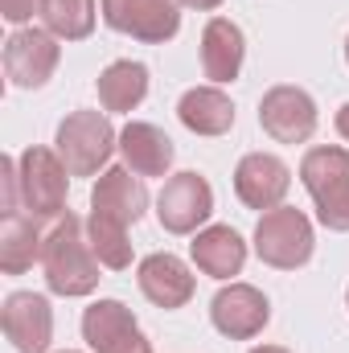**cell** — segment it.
<instances>
[{
    "instance_id": "obj_1",
    "label": "cell",
    "mask_w": 349,
    "mask_h": 353,
    "mask_svg": "<svg viewBox=\"0 0 349 353\" xmlns=\"http://www.w3.org/2000/svg\"><path fill=\"white\" fill-rule=\"evenodd\" d=\"M41 267H46V283L54 296H90L99 288V255L90 251L87 222H79L74 214H62L54 222V230L46 234L41 247Z\"/></svg>"
},
{
    "instance_id": "obj_23",
    "label": "cell",
    "mask_w": 349,
    "mask_h": 353,
    "mask_svg": "<svg viewBox=\"0 0 349 353\" xmlns=\"http://www.w3.org/2000/svg\"><path fill=\"white\" fill-rule=\"evenodd\" d=\"M41 21L62 41H83L94 29V0H46Z\"/></svg>"
},
{
    "instance_id": "obj_11",
    "label": "cell",
    "mask_w": 349,
    "mask_h": 353,
    "mask_svg": "<svg viewBox=\"0 0 349 353\" xmlns=\"http://www.w3.org/2000/svg\"><path fill=\"white\" fill-rule=\"evenodd\" d=\"M0 325L17 353H46L54 341V308L37 292H12L0 308Z\"/></svg>"
},
{
    "instance_id": "obj_2",
    "label": "cell",
    "mask_w": 349,
    "mask_h": 353,
    "mask_svg": "<svg viewBox=\"0 0 349 353\" xmlns=\"http://www.w3.org/2000/svg\"><path fill=\"white\" fill-rule=\"evenodd\" d=\"M300 181L329 230H349V152L341 144L308 148L300 161Z\"/></svg>"
},
{
    "instance_id": "obj_16",
    "label": "cell",
    "mask_w": 349,
    "mask_h": 353,
    "mask_svg": "<svg viewBox=\"0 0 349 353\" xmlns=\"http://www.w3.org/2000/svg\"><path fill=\"white\" fill-rule=\"evenodd\" d=\"M119 152H123V165L136 176H165L177 157L173 140L157 123H140V119L119 132Z\"/></svg>"
},
{
    "instance_id": "obj_15",
    "label": "cell",
    "mask_w": 349,
    "mask_h": 353,
    "mask_svg": "<svg viewBox=\"0 0 349 353\" xmlns=\"http://www.w3.org/2000/svg\"><path fill=\"white\" fill-rule=\"evenodd\" d=\"M243 58H247L243 29L226 17H214L201 29V70H206V79L210 83H235L239 70H243Z\"/></svg>"
},
{
    "instance_id": "obj_29",
    "label": "cell",
    "mask_w": 349,
    "mask_h": 353,
    "mask_svg": "<svg viewBox=\"0 0 349 353\" xmlns=\"http://www.w3.org/2000/svg\"><path fill=\"white\" fill-rule=\"evenodd\" d=\"M346 62H349V37H346Z\"/></svg>"
},
{
    "instance_id": "obj_7",
    "label": "cell",
    "mask_w": 349,
    "mask_h": 353,
    "mask_svg": "<svg viewBox=\"0 0 349 353\" xmlns=\"http://www.w3.org/2000/svg\"><path fill=\"white\" fill-rule=\"evenodd\" d=\"M58 58H62V50L50 29H17L4 41V74L21 90L46 87L58 70Z\"/></svg>"
},
{
    "instance_id": "obj_8",
    "label": "cell",
    "mask_w": 349,
    "mask_h": 353,
    "mask_svg": "<svg viewBox=\"0 0 349 353\" xmlns=\"http://www.w3.org/2000/svg\"><path fill=\"white\" fill-rule=\"evenodd\" d=\"M259 128L275 144H304L317 132V103L300 87H271L259 103Z\"/></svg>"
},
{
    "instance_id": "obj_10",
    "label": "cell",
    "mask_w": 349,
    "mask_h": 353,
    "mask_svg": "<svg viewBox=\"0 0 349 353\" xmlns=\"http://www.w3.org/2000/svg\"><path fill=\"white\" fill-rule=\"evenodd\" d=\"M210 321H214V329H218L222 337H230V341H251V337H259L263 329H267L271 304H267V296H263L259 288H251V283H230V288H222V292L214 296Z\"/></svg>"
},
{
    "instance_id": "obj_3",
    "label": "cell",
    "mask_w": 349,
    "mask_h": 353,
    "mask_svg": "<svg viewBox=\"0 0 349 353\" xmlns=\"http://www.w3.org/2000/svg\"><path fill=\"white\" fill-rule=\"evenodd\" d=\"M62 165L70 176H99V169L111 161V152L119 148V132L111 128V119L103 111H70L58 123V140H54Z\"/></svg>"
},
{
    "instance_id": "obj_31",
    "label": "cell",
    "mask_w": 349,
    "mask_h": 353,
    "mask_svg": "<svg viewBox=\"0 0 349 353\" xmlns=\"http://www.w3.org/2000/svg\"><path fill=\"white\" fill-rule=\"evenodd\" d=\"M346 304H349V292H346Z\"/></svg>"
},
{
    "instance_id": "obj_30",
    "label": "cell",
    "mask_w": 349,
    "mask_h": 353,
    "mask_svg": "<svg viewBox=\"0 0 349 353\" xmlns=\"http://www.w3.org/2000/svg\"><path fill=\"white\" fill-rule=\"evenodd\" d=\"M62 353H79V350H62Z\"/></svg>"
},
{
    "instance_id": "obj_28",
    "label": "cell",
    "mask_w": 349,
    "mask_h": 353,
    "mask_svg": "<svg viewBox=\"0 0 349 353\" xmlns=\"http://www.w3.org/2000/svg\"><path fill=\"white\" fill-rule=\"evenodd\" d=\"M251 353H292V350H283V345H255Z\"/></svg>"
},
{
    "instance_id": "obj_22",
    "label": "cell",
    "mask_w": 349,
    "mask_h": 353,
    "mask_svg": "<svg viewBox=\"0 0 349 353\" xmlns=\"http://www.w3.org/2000/svg\"><path fill=\"white\" fill-rule=\"evenodd\" d=\"M87 239H90V251L99 255V263H103V267H111V271L132 267V243H128V226H123V222L103 218V214H94V210H90Z\"/></svg>"
},
{
    "instance_id": "obj_9",
    "label": "cell",
    "mask_w": 349,
    "mask_h": 353,
    "mask_svg": "<svg viewBox=\"0 0 349 353\" xmlns=\"http://www.w3.org/2000/svg\"><path fill=\"white\" fill-rule=\"evenodd\" d=\"M214 214V189L201 173H177L157 197V218L169 234H193Z\"/></svg>"
},
{
    "instance_id": "obj_18",
    "label": "cell",
    "mask_w": 349,
    "mask_h": 353,
    "mask_svg": "<svg viewBox=\"0 0 349 353\" xmlns=\"http://www.w3.org/2000/svg\"><path fill=\"white\" fill-rule=\"evenodd\" d=\"M177 119L193 136H226L235 128V103H230V94H222L218 87H193L181 94Z\"/></svg>"
},
{
    "instance_id": "obj_6",
    "label": "cell",
    "mask_w": 349,
    "mask_h": 353,
    "mask_svg": "<svg viewBox=\"0 0 349 353\" xmlns=\"http://www.w3.org/2000/svg\"><path fill=\"white\" fill-rule=\"evenodd\" d=\"M107 29L136 37L144 46H165L181 29V4L177 0H99Z\"/></svg>"
},
{
    "instance_id": "obj_26",
    "label": "cell",
    "mask_w": 349,
    "mask_h": 353,
    "mask_svg": "<svg viewBox=\"0 0 349 353\" xmlns=\"http://www.w3.org/2000/svg\"><path fill=\"white\" fill-rule=\"evenodd\" d=\"M177 4H185V8H197V12H210V8H218L222 0H177Z\"/></svg>"
},
{
    "instance_id": "obj_14",
    "label": "cell",
    "mask_w": 349,
    "mask_h": 353,
    "mask_svg": "<svg viewBox=\"0 0 349 353\" xmlns=\"http://www.w3.org/2000/svg\"><path fill=\"white\" fill-rule=\"evenodd\" d=\"M90 210L103 218H115L123 226H136L148 210V189L132 169H107L90 189Z\"/></svg>"
},
{
    "instance_id": "obj_27",
    "label": "cell",
    "mask_w": 349,
    "mask_h": 353,
    "mask_svg": "<svg viewBox=\"0 0 349 353\" xmlns=\"http://www.w3.org/2000/svg\"><path fill=\"white\" fill-rule=\"evenodd\" d=\"M337 132H341V140H349V103L337 111Z\"/></svg>"
},
{
    "instance_id": "obj_13",
    "label": "cell",
    "mask_w": 349,
    "mask_h": 353,
    "mask_svg": "<svg viewBox=\"0 0 349 353\" xmlns=\"http://www.w3.org/2000/svg\"><path fill=\"white\" fill-rule=\"evenodd\" d=\"M136 279H140V292H144L157 308H165V312L185 308V304L193 300V288H197L193 275H189V267L181 263L177 255H169V251H157V255L140 259Z\"/></svg>"
},
{
    "instance_id": "obj_21",
    "label": "cell",
    "mask_w": 349,
    "mask_h": 353,
    "mask_svg": "<svg viewBox=\"0 0 349 353\" xmlns=\"http://www.w3.org/2000/svg\"><path fill=\"white\" fill-rule=\"evenodd\" d=\"M136 312L123 304V300H94L87 312H83V341L94 353H103L107 345H115L119 337L136 333Z\"/></svg>"
},
{
    "instance_id": "obj_4",
    "label": "cell",
    "mask_w": 349,
    "mask_h": 353,
    "mask_svg": "<svg viewBox=\"0 0 349 353\" xmlns=\"http://www.w3.org/2000/svg\"><path fill=\"white\" fill-rule=\"evenodd\" d=\"M17 181H21V201H25V214H33L37 222L41 218H62L70 214L66 210V185H70V169L62 165V157L54 148H25L17 157Z\"/></svg>"
},
{
    "instance_id": "obj_5",
    "label": "cell",
    "mask_w": 349,
    "mask_h": 353,
    "mask_svg": "<svg viewBox=\"0 0 349 353\" xmlns=\"http://www.w3.org/2000/svg\"><path fill=\"white\" fill-rule=\"evenodd\" d=\"M312 247H317V234H312V222L292 210V205H275L267 210L255 226V255L275 271H296L312 259Z\"/></svg>"
},
{
    "instance_id": "obj_24",
    "label": "cell",
    "mask_w": 349,
    "mask_h": 353,
    "mask_svg": "<svg viewBox=\"0 0 349 353\" xmlns=\"http://www.w3.org/2000/svg\"><path fill=\"white\" fill-rule=\"evenodd\" d=\"M46 0H0V17L12 21V25H25L33 12H41Z\"/></svg>"
},
{
    "instance_id": "obj_19",
    "label": "cell",
    "mask_w": 349,
    "mask_h": 353,
    "mask_svg": "<svg viewBox=\"0 0 349 353\" xmlns=\"http://www.w3.org/2000/svg\"><path fill=\"white\" fill-rule=\"evenodd\" d=\"M41 247H46V239L37 234L33 214H25V210L4 214V226H0V271L4 275H25L41 259Z\"/></svg>"
},
{
    "instance_id": "obj_25",
    "label": "cell",
    "mask_w": 349,
    "mask_h": 353,
    "mask_svg": "<svg viewBox=\"0 0 349 353\" xmlns=\"http://www.w3.org/2000/svg\"><path fill=\"white\" fill-rule=\"evenodd\" d=\"M103 353H152V345H148V337L136 329V333H128V337H119L115 345H107Z\"/></svg>"
},
{
    "instance_id": "obj_17",
    "label": "cell",
    "mask_w": 349,
    "mask_h": 353,
    "mask_svg": "<svg viewBox=\"0 0 349 353\" xmlns=\"http://www.w3.org/2000/svg\"><path fill=\"white\" fill-rule=\"evenodd\" d=\"M189 255H193L197 271H206L214 279H230L247 263V243H243V234L235 226H206L189 243Z\"/></svg>"
},
{
    "instance_id": "obj_20",
    "label": "cell",
    "mask_w": 349,
    "mask_h": 353,
    "mask_svg": "<svg viewBox=\"0 0 349 353\" xmlns=\"http://www.w3.org/2000/svg\"><path fill=\"white\" fill-rule=\"evenodd\" d=\"M94 87H99L103 111H136L148 94V66L144 62H111Z\"/></svg>"
},
{
    "instance_id": "obj_12",
    "label": "cell",
    "mask_w": 349,
    "mask_h": 353,
    "mask_svg": "<svg viewBox=\"0 0 349 353\" xmlns=\"http://www.w3.org/2000/svg\"><path fill=\"white\" fill-rule=\"evenodd\" d=\"M292 189V169L271 152H247L235 169V193L247 210H275Z\"/></svg>"
}]
</instances>
